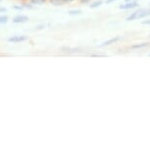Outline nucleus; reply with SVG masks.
<instances>
[{
	"mask_svg": "<svg viewBox=\"0 0 150 151\" xmlns=\"http://www.w3.org/2000/svg\"><path fill=\"white\" fill-rule=\"evenodd\" d=\"M150 16V8L149 9H138L131 13V15L126 18V21H134L136 19H142Z\"/></svg>",
	"mask_w": 150,
	"mask_h": 151,
	"instance_id": "obj_1",
	"label": "nucleus"
},
{
	"mask_svg": "<svg viewBox=\"0 0 150 151\" xmlns=\"http://www.w3.org/2000/svg\"><path fill=\"white\" fill-rule=\"evenodd\" d=\"M139 6V4L136 2V0L134 1H129V2H126V3L120 5V9L123 10H128V9H134V8H137Z\"/></svg>",
	"mask_w": 150,
	"mask_h": 151,
	"instance_id": "obj_2",
	"label": "nucleus"
},
{
	"mask_svg": "<svg viewBox=\"0 0 150 151\" xmlns=\"http://www.w3.org/2000/svg\"><path fill=\"white\" fill-rule=\"evenodd\" d=\"M28 37L26 36H13L8 39V42H22L24 41H27Z\"/></svg>",
	"mask_w": 150,
	"mask_h": 151,
	"instance_id": "obj_3",
	"label": "nucleus"
},
{
	"mask_svg": "<svg viewBox=\"0 0 150 151\" xmlns=\"http://www.w3.org/2000/svg\"><path fill=\"white\" fill-rule=\"evenodd\" d=\"M120 40H121V37H115V38H112V39L108 40V41L104 42L103 44H101V45H100V47H107V45H113V44H115V42H118Z\"/></svg>",
	"mask_w": 150,
	"mask_h": 151,
	"instance_id": "obj_4",
	"label": "nucleus"
},
{
	"mask_svg": "<svg viewBox=\"0 0 150 151\" xmlns=\"http://www.w3.org/2000/svg\"><path fill=\"white\" fill-rule=\"evenodd\" d=\"M29 18L27 16H24V15H20V16H16L15 18L13 19V22L14 23H25L27 22Z\"/></svg>",
	"mask_w": 150,
	"mask_h": 151,
	"instance_id": "obj_5",
	"label": "nucleus"
},
{
	"mask_svg": "<svg viewBox=\"0 0 150 151\" xmlns=\"http://www.w3.org/2000/svg\"><path fill=\"white\" fill-rule=\"evenodd\" d=\"M149 45V42H141V44H136V45H131V48L132 50H140V48H143V47H146Z\"/></svg>",
	"mask_w": 150,
	"mask_h": 151,
	"instance_id": "obj_6",
	"label": "nucleus"
},
{
	"mask_svg": "<svg viewBox=\"0 0 150 151\" xmlns=\"http://www.w3.org/2000/svg\"><path fill=\"white\" fill-rule=\"evenodd\" d=\"M52 5H62L66 3V0H50Z\"/></svg>",
	"mask_w": 150,
	"mask_h": 151,
	"instance_id": "obj_7",
	"label": "nucleus"
},
{
	"mask_svg": "<svg viewBox=\"0 0 150 151\" xmlns=\"http://www.w3.org/2000/svg\"><path fill=\"white\" fill-rule=\"evenodd\" d=\"M31 3L37 4V5H42V4L46 3V0H31Z\"/></svg>",
	"mask_w": 150,
	"mask_h": 151,
	"instance_id": "obj_8",
	"label": "nucleus"
},
{
	"mask_svg": "<svg viewBox=\"0 0 150 151\" xmlns=\"http://www.w3.org/2000/svg\"><path fill=\"white\" fill-rule=\"evenodd\" d=\"M102 4H103V2L102 1H96V2H94V3H92L91 5H90V7L91 8H98V7H100Z\"/></svg>",
	"mask_w": 150,
	"mask_h": 151,
	"instance_id": "obj_9",
	"label": "nucleus"
},
{
	"mask_svg": "<svg viewBox=\"0 0 150 151\" xmlns=\"http://www.w3.org/2000/svg\"><path fill=\"white\" fill-rule=\"evenodd\" d=\"M8 22L7 16H0V24H6Z\"/></svg>",
	"mask_w": 150,
	"mask_h": 151,
	"instance_id": "obj_10",
	"label": "nucleus"
},
{
	"mask_svg": "<svg viewBox=\"0 0 150 151\" xmlns=\"http://www.w3.org/2000/svg\"><path fill=\"white\" fill-rule=\"evenodd\" d=\"M78 14H81L80 10H72L69 11V15H78Z\"/></svg>",
	"mask_w": 150,
	"mask_h": 151,
	"instance_id": "obj_11",
	"label": "nucleus"
},
{
	"mask_svg": "<svg viewBox=\"0 0 150 151\" xmlns=\"http://www.w3.org/2000/svg\"><path fill=\"white\" fill-rule=\"evenodd\" d=\"M115 1H117V0H107V1H106V3L111 4V3H113V2H115Z\"/></svg>",
	"mask_w": 150,
	"mask_h": 151,
	"instance_id": "obj_12",
	"label": "nucleus"
},
{
	"mask_svg": "<svg viewBox=\"0 0 150 151\" xmlns=\"http://www.w3.org/2000/svg\"><path fill=\"white\" fill-rule=\"evenodd\" d=\"M80 1H81V3H88V2L90 1V0H80Z\"/></svg>",
	"mask_w": 150,
	"mask_h": 151,
	"instance_id": "obj_13",
	"label": "nucleus"
},
{
	"mask_svg": "<svg viewBox=\"0 0 150 151\" xmlns=\"http://www.w3.org/2000/svg\"><path fill=\"white\" fill-rule=\"evenodd\" d=\"M0 12H6V9L5 8H0Z\"/></svg>",
	"mask_w": 150,
	"mask_h": 151,
	"instance_id": "obj_14",
	"label": "nucleus"
},
{
	"mask_svg": "<svg viewBox=\"0 0 150 151\" xmlns=\"http://www.w3.org/2000/svg\"><path fill=\"white\" fill-rule=\"evenodd\" d=\"M126 2H129V1H134V0H124Z\"/></svg>",
	"mask_w": 150,
	"mask_h": 151,
	"instance_id": "obj_15",
	"label": "nucleus"
},
{
	"mask_svg": "<svg viewBox=\"0 0 150 151\" xmlns=\"http://www.w3.org/2000/svg\"><path fill=\"white\" fill-rule=\"evenodd\" d=\"M149 56H150V53H149Z\"/></svg>",
	"mask_w": 150,
	"mask_h": 151,
	"instance_id": "obj_16",
	"label": "nucleus"
}]
</instances>
